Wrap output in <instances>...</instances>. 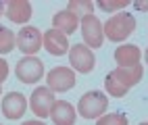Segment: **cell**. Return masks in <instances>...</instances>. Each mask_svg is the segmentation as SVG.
I'll return each mask as SVG.
<instances>
[{
  "mask_svg": "<svg viewBox=\"0 0 148 125\" xmlns=\"http://www.w3.org/2000/svg\"><path fill=\"white\" fill-rule=\"evenodd\" d=\"M142 77H144L142 65H136V67H117V69H113L111 73L106 75L104 88H106L108 96H113V98H123L134 85H138L142 81Z\"/></svg>",
  "mask_w": 148,
  "mask_h": 125,
  "instance_id": "1",
  "label": "cell"
},
{
  "mask_svg": "<svg viewBox=\"0 0 148 125\" xmlns=\"http://www.w3.org/2000/svg\"><path fill=\"white\" fill-rule=\"evenodd\" d=\"M102 29L111 42H125L136 29V19L132 13H117L106 23H102Z\"/></svg>",
  "mask_w": 148,
  "mask_h": 125,
  "instance_id": "2",
  "label": "cell"
},
{
  "mask_svg": "<svg viewBox=\"0 0 148 125\" xmlns=\"http://www.w3.org/2000/svg\"><path fill=\"white\" fill-rule=\"evenodd\" d=\"M106 109H108V96L104 92H98V90L84 94L79 98V102H77V113L84 119H96L100 115H104Z\"/></svg>",
  "mask_w": 148,
  "mask_h": 125,
  "instance_id": "3",
  "label": "cell"
},
{
  "mask_svg": "<svg viewBox=\"0 0 148 125\" xmlns=\"http://www.w3.org/2000/svg\"><path fill=\"white\" fill-rule=\"evenodd\" d=\"M15 75L21 83H36V81H40L42 75H44V65H42L40 59H36V56H25V59H21L17 63Z\"/></svg>",
  "mask_w": 148,
  "mask_h": 125,
  "instance_id": "4",
  "label": "cell"
},
{
  "mask_svg": "<svg viewBox=\"0 0 148 125\" xmlns=\"http://www.w3.org/2000/svg\"><path fill=\"white\" fill-rule=\"evenodd\" d=\"M82 36L88 48H100L104 44V29L96 15H88L82 19Z\"/></svg>",
  "mask_w": 148,
  "mask_h": 125,
  "instance_id": "5",
  "label": "cell"
},
{
  "mask_svg": "<svg viewBox=\"0 0 148 125\" xmlns=\"http://www.w3.org/2000/svg\"><path fill=\"white\" fill-rule=\"evenodd\" d=\"M46 83L52 92H69L75 88L77 83V75L71 71L69 67H54V69L46 75Z\"/></svg>",
  "mask_w": 148,
  "mask_h": 125,
  "instance_id": "6",
  "label": "cell"
},
{
  "mask_svg": "<svg viewBox=\"0 0 148 125\" xmlns=\"http://www.w3.org/2000/svg\"><path fill=\"white\" fill-rule=\"evenodd\" d=\"M54 92L50 88H36L29 96V109L34 111L36 117L40 119H46L50 115L52 107H54Z\"/></svg>",
  "mask_w": 148,
  "mask_h": 125,
  "instance_id": "7",
  "label": "cell"
},
{
  "mask_svg": "<svg viewBox=\"0 0 148 125\" xmlns=\"http://www.w3.org/2000/svg\"><path fill=\"white\" fill-rule=\"evenodd\" d=\"M69 63L77 73H90L96 65V56L86 44H75L73 48H69Z\"/></svg>",
  "mask_w": 148,
  "mask_h": 125,
  "instance_id": "8",
  "label": "cell"
},
{
  "mask_svg": "<svg viewBox=\"0 0 148 125\" xmlns=\"http://www.w3.org/2000/svg\"><path fill=\"white\" fill-rule=\"evenodd\" d=\"M17 48L25 56H34L42 48V33L36 27H23L17 33Z\"/></svg>",
  "mask_w": 148,
  "mask_h": 125,
  "instance_id": "9",
  "label": "cell"
},
{
  "mask_svg": "<svg viewBox=\"0 0 148 125\" xmlns=\"http://www.w3.org/2000/svg\"><path fill=\"white\" fill-rule=\"evenodd\" d=\"M2 115L6 119H11V121H17V119H21L25 111H27V100H25V96L23 94H19V92H8L4 98H2Z\"/></svg>",
  "mask_w": 148,
  "mask_h": 125,
  "instance_id": "10",
  "label": "cell"
},
{
  "mask_svg": "<svg viewBox=\"0 0 148 125\" xmlns=\"http://www.w3.org/2000/svg\"><path fill=\"white\" fill-rule=\"evenodd\" d=\"M42 46L52 56H63V54L69 52V40H67V36L61 33L58 29H54V27H52V29H48L42 36Z\"/></svg>",
  "mask_w": 148,
  "mask_h": 125,
  "instance_id": "11",
  "label": "cell"
},
{
  "mask_svg": "<svg viewBox=\"0 0 148 125\" xmlns=\"http://www.w3.org/2000/svg\"><path fill=\"white\" fill-rule=\"evenodd\" d=\"M4 15L8 17V21L25 25L32 19V4L27 0H11V2H6V13Z\"/></svg>",
  "mask_w": 148,
  "mask_h": 125,
  "instance_id": "12",
  "label": "cell"
},
{
  "mask_svg": "<svg viewBox=\"0 0 148 125\" xmlns=\"http://www.w3.org/2000/svg\"><path fill=\"white\" fill-rule=\"evenodd\" d=\"M75 109L71 102L67 100H56L54 107L50 111V117L54 121V125H73L75 123Z\"/></svg>",
  "mask_w": 148,
  "mask_h": 125,
  "instance_id": "13",
  "label": "cell"
},
{
  "mask_svg": "<svg viewBox=\"0 0 148 125\" xmlns=\"http://www.w3.org/2000/svg\"><path fill=\"white\" fill-rule=\"evenodd\" d=\"M140 59H142V52L134 44H123L115 50V61L119 67H136L140 65Z\"/></svg>",
  "mask_w": 148,
  "mask_h": 125,
  "instance_id": "14",
  "label": "cell"
},
{
  "mask_svg": "<svg viewBox=\"0 0 148 125\" xmlns=\"http://www.w3.org/2000/svg\"><path fill=\"white\" fill-rule=\"evenodd\" d=\"M79 17H75L71 11H61V13H56L52 17V25H54V29H58L61 33L69 36V33H75V29L79 27Z\"/></svg>",
  "mask_w": 148,
  "mask_h": 125,
  "instance_id": "15",
  "label": "cell"
},
{
  "mask_svg": "<svg viewBox=\"0 0 148 125\" xmlns=\"http://www.w3.org/2000/svg\"><path fill=\"white\" fill-rule=\"evenodd\" d=\"M17 46V36L8 27L0 25V54H8Z\"/></svg>",
  "mask_w": 148,
  "mask_h": 125,
  "instance_id": "16",
  "label": "cell"
},
{
  "mask_svg": "<svg viewBox=\"0 0 148 125\" xmlns=\"http://www.w3.org/2000/svg\"><path fill=\"white\" fill-rule=\"evenodd\" d=\"M67 11H71L75 17H88V15H94V4L90 0H71V2L67 4Z\"/></svg>",
  "mask_w": 148,
  "mask_h": 125,
  "instance_id": "17",
  "label": "cell"
},
{
  "mask_svg": "<svg viewBox=\"0 0 148 125\" xmlns=\"http://www.w3.org/2000/svg\"><path fill=\"white\" fill-rule=\"evenodd\" d=\"M98 8H102L104 13H115L119 8H125L130 4V0H98Z\"/></svg>",
  "mask_w": 148,
  "mask_h": 125,
  "instance_id": "18",
  "label": "cell"
},
{
  "mask_svg": "<svg viewBox=\"0 0 148 125\" xmlns=\"http://www.w3.org/2000/svg\"><path fill=\"white\" fill-rule=\"evenodd\" d=\"M96 125H127V117L123 113H108L98 119Z\"/></svg>",
  "mask_w": 148,
  "mask_h": 125,
  "instance_id": "19",
  "label": "cell"
},
{
  "mask_svg": "<svg viewBox=\"0 0 148 125\" xmlns=\"http://www.w3.org/2000/svg\"><path fill=\"white\" fill-rule=\"evenodd\" d=\"M8 77V63L4 59H0V83Z\"/></svg>",
  "mask_w": 148,
  "mask_h": 125,
  "instance_id": "20",
  "label": "cell"
},
{
  "mask_svg": "<svg viewBox=\"0 0 148 125\" xmlns=\"http://www.w3.org/2000/svg\"><path fill=\"white\" fill-rule=\"evenodd\" d=\"M134 6L138 8V11H148V0H136Z\"/></svg>",
  "mask_w": 148,
  "mask_h": 125,
  "instance_id": "21",
  "label": "cell"
},
{
  "mask_svg": "<svg viewBox=\"0 0 148 125\" xmlns=\"http://www.w3.org/2000/svg\"><path fill=\"white\" fill-rule=\"evenodd\" d=\"M23 125H46L44 121H25Z\"/></svg>",
  "mask_w": 148,
  "mask_h": 125,
  "instance_id": "22",
  "label": "cell"
},
{
  "mask_svg": "<svg viewBox=\"0 0 148 125\" xmlns=\"http://www.w3.org/2000/svg\"><path fill=\"white\" fill-rule=\"evenodd\" d=\"M4 8H6V2H0V15H4V13H6Z\"/></svg>",
  "mask_w": 148,
  "mask_h": 125,
  "instance_id": "23",
  "label": "cell"
},
{
  "mask_svg": "<svg viewBox=\"0 0 148 125\" xmlns=\"http://www.w3.org/2000/svg\"><path fill=\"white\" fill-rule=\"evenodd\" d=\"M144 59H146V65H148V48H146V52H144Z\"/></svg>",
  "mask_w": 148,
  "mask_h": 125,
  "instance_id": "24",
  "label": "cell"
},
{
  "mask_svg": "<svg viewBox=\"0 0 148 125\" xmlns=\"http://www.w3.org/2000/svg\"><path fill=\"white\" fill-rule=\"evenodd\" d=\"M140 125H148V123H140Z\"/></svg>",
  "mask_w": 148,
  "mask_h": 125,
  "instance_id": "25",
  "label": "cell"
},
{
  "mask_svg": "<svg viewBox=\"0 0 148 125\" xmlns=\"http://www.w3.org/2000/svg\"><path fill=\"white\" fill-rule=\"evenodd\" d=\"M0 94H2V88H0Z\"/></svg>",
  "mask_w": 148,
  "mask_h": 125,
  "instance_id": "26",
  "label": "cell"
}]
</instances>
